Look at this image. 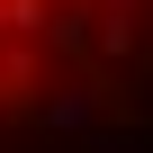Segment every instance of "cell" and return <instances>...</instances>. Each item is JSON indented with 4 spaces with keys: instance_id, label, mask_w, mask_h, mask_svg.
Returning a JSON list of instances; mask_svg holds the SVG:
<instances>
[{
    "instance_id": "obj_1",
    "label": "cell",
    "mask_w": 153,
    "mask_h": 153,
    "mask_svg": "<svg viewBox=\"0 0 153 153\" xmlns=\"http://www.w3.org/2000/svg\"><path fill=\"white\" fill-rule=\"evenodd\" d=\"M135 0H0V108L36 99V81L81 54L108 18H126Z\"/></svg>"
}]
</instances>
